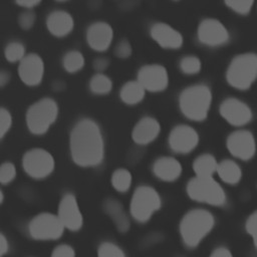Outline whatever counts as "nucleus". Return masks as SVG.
<instances>
[{"label": "nucleus", "mask_w": 257, "mask_h": 257, "mask_svg": "<svg viewBox=\"0 0 257 257\" xmlns=\"http://www.w3.org/2000/svg\"><path fill=\"white\" fill-rule=\"evenodd\" d=\"M89 88L95 94H106L112 88V81L103 73H95L89 80Z\"/></svg>", "instance_id": "obj_27"}, {"label": "nucleus", "mask_w": 257, "mask_h": 257, "mask_svg": "<svg viewBox=\"0 0 257 257\" xmlns=\"http://www.w3.org/2000/svg\"><path fill=\"white\" fill-rule=\"evenodd\" d=\"M85 60L81 52L77 50H70L64 56L62 65L67 72L74 73L79 71L84 66Z\"/></svg>", "instance_id": "obj_26"}, {"label": "nucleus", "mask_w": 257, "mask_h": 257, "mask_svg": "<svg viewBox=\"0 0 257 257\" xmlns=\"http://www.w3.org/2000/svg\"><path fill=\"white\" fill-rule=\"evenodd\" d=\"M46 26L52 35L63 37L72 31L74 21L68 12L55 10L48 15L46 19Z\"/></svg>", "instance_id": "obj_20"}, {"label": "nucleus", "mask_w": 257, "mask_h": 257, "mask_svg": "<svg viewBox=\"0 0 257 257\" xmlns=\"http://www.w3.org/2000/svg\"><path fill=\"white\" fill-rule=\"evenodd\" d=\"M226 78L235 88H249L257 78V55L243 53L234 57L227 68Z\"/></svg>", "instance_id": "obj_5"}, {"label": "nucleus", "mask_w": 257, "mask_h": 257, "mask_svg": "<svg viewBox=\"0 0 257 257\" xmlns=\"http://www.w3.org/2000/svg\"><path fill=\"white\" fill-rule=\"evenodd\" d=\"M16 177V168L13 163L5 162L0 165V183L9 184Z\"/></svg>", "instance_id": "obj_32"}, {"label": "nucleus", "mask_w": 257, "mask_h": 257, "mask_svg": "<svg viewBox=\"0 0 257 257\" xmlns=\"http://www.w3.org/2000/svg\"><path fill=\"white\" fill-rule=\"evenodd\" d=\"M57 216L64 228L77 231L82 227L83 219L76 198L72 194H66L60 200Z\"/></svg>", "instance_id": "obj_13"}, {"label": "nucleus", "mask_w": 257, "mask_h": 257, "mask_svg": "<svg viewBox=\"0 0 257 257\" xmlns=\"http://www.w3.org/2000/svg\"><path fill=\"white\" fill-rule=\"evenodd\" d=\"M246 230L252 237L254 245L257 248V210L248 217L246 221Z\"/></svg>", "instance_id": "obj_35"}, {"label": "nucleus", "mask_w": 257, "mask_h": 257, "mask_svg": "<svg viewBox=\"0 0 257 257\" xmlns=\"http://www.w3.org/2000/svg\"><path fill=\"white\" fill-rule=\"evenodd\" d=\"M198 143V133L192 126L187 124L175 126L169 136V146L176 153L187 154L194 150Z\"/></svg>", "instance_id": "obj_14"}, {"label": "nucleus", "mask_w": 257, "mask_h": 257, "mask_svg": "<svg viewBox=\"0 0 257 257\" xmlns=\"http://www.w3.org/2000/svg\"><path fill=\"white\" fill-rule=\"evenodd\" d=\"M152 38L162 47L169 49H177L183 44L182 34L171 25L158 22L155 23L150 30Z\"/></svg>", "instance_id": "obj_18"}, {"label": "nucleus", "mask_w": 257, "mask_h": 257, "mask_svg": "<svg viewBox=\"0 0 257 257\" xmlns=\"http://www.w3.org/2000/svg\"><path fill=\"white\" fill-rule=\"evenodd\" d=\"M18 75L29 86L39 84L44 75V62L42 58L36 53L26 54L19 62Z\"/></svg>", "instance_id": "obj_16"}, {"label": "nucleus", "mask_w": 257, "mask_h": 257, "mask_svg": "<svg viewBox=\"0 0 257 257\" xmlns=\"http://www.w3.org/2000/svg\"><path fill=\"white\" fill-rule=\"evenodd\" d=\"M75 253H74V250L72 249V247H70L69 245H66V244H62V245H59L57 246L52 254H51V257H74Z\"/></svg>", "instance_id": "obj_38"}, {"label": "nucleus", "mask_w": 257, "mask_h": 257, "mask_svg": "<svg viewBox=\"0 0 257 257\" xmlns=\"http://www.w3.org/2000/svg\"><path fill=\"white\" fill-rule=\"evenodd\" d=\"M225 4L230 8L232 9L233 11H235L236 13H239V14H247L254 2L253 1H235V0H230V1H226Z\"/></svg>", "instance_id": "obj_34"}, {"label": "nucleus", "mask_w": 257, "mask_h": 257, "mask_svg": "<svg viewBox=\"0 0 257 257\" xmlns=\"http://www.w3.org/2000/svg\"><path fill=\"white\" fill-rule=\"evenodd\" d=\"M8 248H9V245L6 237L2 233H0V257H2L7 253Z\"/></svg>", "instance_id": "obj_42"}, {"label": "nucleus", "mask_w": 257, "mask_h": 257, "mask_svg": "<svg viewBox=\"0 0 257 257\" xmlns=\"http://www.w3.org/2000/svg\"><path fill=\"white\" fill-rule=\"evenodd\" d=\"M153 172L159 179L166 182H172L180 177L182 166L175 158L162 157L154 163Z\"/></svg>", "instance_id": "obj_21"}, {"label": "nucleus", "mask_w": 257, "mask_h": 257, "mask_svg": "<svg viewBox=\"0 0 257 257\" xmlns=\"http://www.w3.org/2000/svg\"><path fill=\"white\" fill-rule=\"evenodd\" d=\"M198 38L205 45L219 46L228 41L229 33L219 20L207 18L201 21L198 27Z\"/></svg>", "instance_id": "obj_12"}, {"label": "nucleus", "mask_w": 257, "mask_h": 257, "mask_svg": "<svg viewBox=\"0 0 257 257\" xmlns=\"http://www.w3.org/2000/svg\"><path fill=\"white\" fill-rule=\"evenodd\" d=\"M98 257H125L123 251L114 243L103 242L97 251Z\"/></svg>", "instance_id": "obj_31"}, {"label": "nucleus", "mask_w": 257, "mask_h": 257, "mask_svg": "<svg viewBox=\"0 0 257 257\" xmlns=\"http://www.w3.org/2000/svg\"><path fill=\"white\" fill-rule=\"evenodd\" d=\"M212 102L210 88L204 84H196L184 89L179 97V104L185 116L193 120L207 117Z\"/></svg>", "instance_id": "obj_3"}, {"label": "nucleus", "mask_w": 257, "mask_h": 257, "mask_svg": "<svg viewBox=\"0 0 257 257\" xmlns=\"http://www.w3.org/2000/svg\"><path fill=\"white\" fill-rule=\"evenodd\" d=\"M70 154L80 167L99 165L104 156V142L98 124L90 118L79 119L70 133Z\"/></svg>", "instance_id": "obj_1"}, {"label": "nucleus", "mask_w": 257, "mask_h": 257, "mask_svg": "<svg viewBox=\"0 0 257 257\" xmlns=\"http://www.w3.org/2000/svg\"><path fill=\"white\" fill-rule=\"evenodd\" d=\"M229 152L240 160H250L256 152V142L253 135L248 131L233 132L227 139Z\"/></svg>", "instance_id": "obj_11"}, {"label": "nucleus", "mask_w": 257, "mask_h": 257, "mask_svg": "<svg viewBox=\"0 0 257 257\" xmlns=\"http://www.w3.org/2000/svg\"><path fill=\"white\" fill-rule=\"evenodd\" d=\"M161 132L159 121L152 116L142 117L133 128L132 138L138 145H148L155 141Z\"/></svg>", "instance_id": "obj_19"}, {"label": "nucleus", "mask_w": 257, "mask_h": 257, "mask_svg": "<svg viewBox=\"0 0 257 257\" xmlns=\"http://www.w3.org/2000/svg\"><path fill=\"white\" fill-rule=\"evenodd\" d=\"M12 125V116L9 110L0 107V140L5 137Z\"/></svg>", "instance_id": "obj_33"}, {"label": "nucleus", "mask_w": 257, "mask_h": 257, "mask_svg": "<svg viewBox=\"0 0 257 257\" xmlns=\"http://www.w3.org/2000/svg\"><path fill=\"white\" fill-rule=\"evenodd\" d=\"M209 257H233V255L229 249L225 247H218L211 253Z\"/></svg>", "instance_id": "obj_40"}, {"label": "nucleus", "mask_w": 257, "mask_h": 257, "mask_svg": "<svg viewBox=\"0 0 257 257\" xmlns=\"http://www.w3.org/2000/svg\"><path fill=\"white\" fill-rule=\"evenodd\" d=\"M16 4L23 7V8H26L27 10H30L33 7L40 4V1H38V0H24V1H17Z\"/></svg>", "instance_id": "obj_41"}, {"label": "nucleus", "mask_w": 257, "mask_h": 257, "mask_svg": "<svg viewBox=\"0 0 257 257\" xmlns=\"http://www.w3.org/2000/svg\"><path fill=\"white\" fill-rule=\"evenodd\" d=\"M217 168L218 163L210 154L199 156L193 164L196 177H213V175L217 173Z\"/></svg>", "instance_id": "obj_25"}, {"label": "nucleus", "mask_w": 257, "mask_h": 257, "mask_svg": "<svg viewBox=\"0 0 257 257\" xmlns=\"http://www.w3.org/2000/svg\"><path fill=\"white\" fill-rule=\"evenodd\" d=\"M4 55L9 62H20L26 55L25 47L19 41H11L6 45L4 49Z\"/></svg>", "instance_id": "obj_29"}, {"label": "nucleus", "mask_w": 257, "mask_h": 257, "mask_svg": "<svg viewBox=\"0 0 257 257\" xmlns=\"http://www.w3.org/2000/svg\"><path fill=\"white\" fill-rule=\"evenodd\" d=\"M162 205L159 193L150 186H140L134 192L130 211L138 222H147Z\"/></svg>", "instance_id": "obj_7"}, {"label": "nucleus", "mask_w": 257, "mask_h": 257, "mask_svg": "<svg viewBox=\"0 0 257 257\" xmlns=\"http://www.w3.org/2000/svg\"><path fill=\"white\" fill-rule=\"evenodd\" d=\"M132 45L126 39H121L114 48V53L119 58H127L132 54Z\"/></svg>", "instance_id": "obj_37"}, {"label": "nucleus", "mask_w": 257, "mask_h": 257, "mask_svg": "<svg viewBox=\"0 0 257 257\" xmlns=\"http://www.w3.org/2000/svg\"><path fill=\"white\" fill-rule=\"evenodd\" d=\"M201 66H202L201 60L194 55L185 56L180 61V68L186 74L198 73L201 69Z\"/></svg>", "instance_id": "obj_30"}, {"label": "nucleus", "mask_w": 257, "mask_h": 257, "mask_svg": "<svg viewBox=\"0 0 257 257\" xmlns=\"http://www.w3.org/2000/svg\"><path fill=\"white\" fill-rule=\"evenodd\" d=\"M146 94V89L138 80H130L125 82L119 91V96L122 102L134 105L141 102Z\"/></svg>", "instance_id": "obj_23"}, {"label": "nucleus", "mask_w": 257, "mask_h": 257, "mask_svg": "<svg viewBox=\"0 0 257 257\" xmlns=\"http://www.w3.org/2000/svg\"><path fill=\"white\" fill-rule=\"evenodd\" d=\"M189 197L197 202L213 206H222L226 203V194L223 188L213 177H195L187 185Z\"/></svg>", "instance_id": "obj_6"}, {"label": "nucleus", "mask_w": 257, "mask_h": 257, "mask_svg": "<svg viewBox=\"0 0 257 257\" xmlns=\"http://www.w3.org/2000/svg\"><path fill=\"white\" fill-rule=\"evenodd\" d=\"M215 218L207 210L194 209L184 215L180 223V234L186 246L194 248L211 232Z\"/></svg>", "instance_id": "obj_2"}, {"label": "nucleus", "mask_w": 257, "mask_h": 257, "mask_svg": "<svg viewBox=\"0 0 257 257\" xmlns=\"http://www.w3.org/2000/svg\"><path fill=\"white\" fill-rule=\"evenodd\" d=\"M3 198H4V197H3V193H2V191L0 190V204L3 202Z\"/></svg>", "instance_id": "obj_44"}, {"label": "nucleus", "mask_w": 257, "mask_h": 257, "mask_svg": "<svg viewBox=\"0 0 257 257\" xmlns=\"http://www.w3.org/2000/svg\"><path fill=\"white\" fill-rule=\"evenodd\" d=\"M137 80L146 90L158 92L167 88L169 75L167 69L163 65L147 64L140 68Z\"/></svg>", "instance_id": "obj_10"}, {"label": "nucleus", "mask_w": 257, "mask_h": 257, "mask_svg": "<svg viewBox=\"0 0 257 257\" xmlns=\"http://www.w3.org/2000/svg\"><path fill=\"white\" fill-rule=\"evenodd\" d=\"M217 174L220 179L227 184H237L242 177V172L237 163L232 160H223L218 163Z\"/></svg>", "instance_id": "obj_24"}, {"label": "nucleus", "mask_w": 257, "mask_h": 257, "mask_svg": "<svg viewBox=\"0 0 257 257\" xmlns=\"http://www.w3.org/2000/svg\"><path fill=\"white\" fill-rule=\"evenodd\" d=\"M25 173L33 179H43L49 176L55 166L54 158L44 149L35 148L27 151L22 159Z\"/></svg>", "instance_id": "obj_8"}, {"label": "nucleus", "mask_w": 257, "mask_h": 257, "mask_svg": "<svg viewBox=\"0 0 257 257\" xmlns=\"http://www.w3.org/2000/svg\"><path fill=\"white\" fill-rule=\"evenodd\" d=\"M58 116V105L50 97H44L29 106L26 111V125L33 135L45 134Z\"/></svg>", "instance_id": "obj_4"}, {"label": "nucleus", "mask_w": 257, "mask_h": 257, "mask_svg": "<svg viewBox=\"0 0 257 257\" xmlns=\"http://www.w3.org/2000/svg\"><path fill=\"white\" fill-rule=\"evenodd\" d=\"M103 210L110 217L118 231L124 233L130 228L128 218L121 206L115 199H107L103 202Z\"/></svg>", "instance_id": "obj_22"}, {"label": "nucleus", "mask_w": 257, "mask_h": 257, "mask_svg": "<svg viewBox=\"0 0 257 257\" xmlns=\"http://www.w3.org/2000/svg\"><path fill=\"white\" fill-rule=\"evenodd\" d=\"M112 38L113 30L106 22H94L86 30V41L89 47L95 51H105L110 46Z\"/></svg>", "instance_id": "obj_17"}, {"label": "nucleus", "mask_w": 257, "mask_h": 257, "mask_svg": "<svg viewBox=\"0 0 257 257\" xmlns=\"http://www.w3.org/2000/svg\"><path fill=\"white\" fill-rule=\"evenodd\" d=\"M132 174L126 169H116L111 175V185L118 192H126L132 185Z\"/></svg>", "instance_id": "obj_28"}, {"label": "nucleus", "mask_w": 257, "mask_h": 257, "mask_svg": "<svg viewBox=\"0 0 257 257\" xmlns=\"http://www.w3.org/2000/svg\"><path fill=\"white\" fill-rule=\"evenodd\" d=\"M10 77H11V75H10L9 71L0 69V87L5 86L9 82Z\"/></svg>", "instance_id": "obj_43"}, {"label": "nucleus", "mask_w": 257, "mask_h": 257, "mask_svg": "<svg viewBox=\"0 0 257 257\" xmlns=\"http://www.w3.org/2000/svg\"><path fill=\"white\" fill-rule=\"evenodd\" d=\"M35 19H36L35 14L31 10H26L19 15L18 23L22 29L27 30V29H30L34 25Z\"/></svg>", "instance_id": "obj_36"}, {"label": "nucleus", "mask_w": 257, "mask_h": 257, "mask_svg": "<svg viewBox=\"0 0 257 257\" xmlns=\"http://www.w3.org/2000/svg\"><path fill=\"white\" fill-rule=\"evenodd\" d=\"M64 229L58 216L51 213L38 214L28 225L31 237L37 240L58 239L63 234Z\"/></svg>", "instance_id": "obj_9"}, {"label": "nucleus", "mask_w": 257, "mask_h": 257, "mask_svg": "<svg viewBox=\"0 0 257 257\" xmlns=\"http://www.w3.org/2000/svg\"><path fill=\"white\" fill-rule=\"evenodd\" d=\"M93 68L96 71V73H102L109 65V60L106 57H96L93 60Z\"/></svg>", "instance_id": "obj_39"}, {"label": "nucleus", "mask_w": 257, "mask_h": 257, "mask_svg": "<svg viewBox=\"0 0 257 257\" xmlns=\"http://www.w3.org/2000/svg\"><path fill=\"white\" fill-rule=\"evenodd\" d=\"M220 113L229 123L241 126L248 123L252 118L250 107L240 99L229 97L220 105Z\"/></svg>", "instance_id": "obj_15"}]
</instances>
